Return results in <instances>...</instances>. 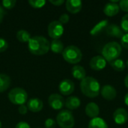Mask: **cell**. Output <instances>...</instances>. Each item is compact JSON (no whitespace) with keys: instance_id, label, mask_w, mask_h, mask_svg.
Here are the masks:
<instances>
[{"instance_id":"cell-1","label":"cell","mask_w":128,"mask_h":128,"mask_svg":"<svg viewBox=\"0 0 128 128\" xmlns=\"http://www.w3.org/2000/svg\"><path fill=\"white\" fill-rule=\"evenodd\" d=\"M29 52L35 56H43L48 52L50 49V41L43 36H34L31 38L28 42Z\"/></svg>"},{"instance_id":"cell-2","label":"cell","mask_w":128,"mask_h":128,"mask_svg":"<svg viewBox=\"0 0 128 128\" xmlns=\"http://www.w3.org/2000/svg\"><path fill=\"white\" fill-rule=\"evenodd\" d=\"M80 89L85 96L89 98H94L100 92V85L95 78L86 76L80 82Z\"/></svg>"},{"instance_id":"cell-3","label":"cell","mask_w":128,"mask_h":128,"mask_svg":"<svg viewBox=\"0 0 128 128\" xmlns=\"http://www.w3.org/2000/svg\"><path fill=\"white\" fill-rule=\"evenodd\" d=\"M122 46L116 42H109L107 43L102 50V56L106 59V62H109L110 63L117 58L120 56L122 53Z\"/></svg>"},{"instance_id":"cell-4","label":"cell","mask_w":128,"mask_h":128,"mask_svg":"<svg viewBox=\"0 0 128 128\" xmlns=\"http://www.w3.org/2000/svg\"><path fill=\"white\" fill-rule=\"evenodd\" d=\"M63 58L70 64H77L82 58V53L76 46L70 45L64 49L62 52Z\"/></svg>"},{"instance_id":"cell-5","label":"cell","mask_w":128,"mask_h":128,"mask_svg":"<svg viewBox=\"0 0 128 128\" xmlns=\"http://www.w3.org/2000/svg\"><path fill=\"white\" fill-rule=\"evenodd\" d=\"M56 122L62 128H73L75 124L74 115L68 110H62L56 116Z\"/></svg>"},{"instance_id":"cell-6","label":"cell","mask_w":128,"mask_h":128,"mask_svg":"<svg viewBox=\"0 0 128 128\" xmlns=\"http://www.w3.org/2000/svg\"><path fill=\"white\" fill-rule=\"evenodd\" d=\"M9 100L15 105H24L28 100V94L22 88H14L8 93Z\"/></svg>"},{"instance_id":"cell-7","label":"cell","mask_w":128,"mask_h":128,"mask_svg":"<svg viewBox=\"0 0 128 128\" xmlns=\"http://www.w3.org/2000/svg\"><path fill=\"white\" fill-rule=\"evenodd\" d=\"M47 32L50 38L53 40H58L64 33V26L58 20H54L48 25Z\"/></svg>"},{"instance_id":"cell-8","label":"cell","mask_w":128,"mask_h":128,"mask_svg":"<svg viewBox=\"0 0 128 128\" xmlns=\"http://www.w3.org/2000/svg\"><path fill=\"white\" fill-rule=\"evenodd\" d=\"M48 103L52 109L55 110H62L65 106V100L58 94H52L48 98Z\"/></svg>"},{"instance_id":"cell-9","label":"cell","mask_w":128,"mask_h":128,"mask_svg":"<svg viewBox=\"0 0 128 128\" xmlns=\"http://www.w3.org/2000/svg\"><path fill=\"white\" fill-rule=\"evenodd\" d=\"M75 88L74 83L72 80L69 79L63 80L58 86V90L60 93L63 95H70L71 94Z\"/></svg>"},{"instance_id":"cell-10","label":"cell","mask_w":128,"mask_h":128,"mask_svg":"<svg viewBox=\"0 0 128 128\" xmlns=\"http://www.w3.org/2000/svg\"><path fill=\"white\" fill-rule=\"evenodd\" d=\"M89 65L94 70H102L106 66V61L102 56H96L91 58Z\"/></svg>"},{"instance_id":"cell-11","label":"cell","mask_w":128,"mask_h":128,"mask_svg":"<svg viewBox=\"0 0 128 128\" xmlns=\"http://www.w3.org/2000/svg\"><path fill=\"white\" fill-rule=\"evenodd\" d=\"M114 122L117 124H124L128 120V111L124 108L117 109L113 113Z\"/></svg>"},{"instance_id":"cell-12","label":"cell","mask_w":128,"mask_h":128,"mask_svg":"<svg viewBox=\"0 0 128 128\" xmlns=\"http://www.w3.org/2000/svg\"><path fill=\"white\" fill-rule=\"evenodd\" d=\"M118 2V1H111L106 4L104 8V13L108 16H114L117 15L120 10Z\"/></svg>"},{"instance_id":"cell-13","label":"cell","mask_w":128,"mask_h":128,"mask_svg":"<svg viewBox=\"0 0 128 128\" xmlns=\"http://www.w3.org/2000/svg\"><path fill=\"white\" fill-rule=\"evenodd\" d=\"M100 94L103 98L107 100H112L117 96V92L116 88L110 85H106L103 86V88L100 89Z\"/></svg>"},{"instance_id":"cell-14","label":"cell","mask_w":128,"mask_h":128,"mask_svg":"<svg viewBox=\"0 0 128 128\" xmlns=\"http://www.w3.org/2000/svg\"><path fill=\"white\" fill-rule=\"evenodd\" d=\"M106 32L109 36L116 38H120V39L124 34L122 28L114 23L109 24L108 26L106 28Z\"/></svg>"},{"instance_id":"cell-15","label":"cell","mask_w":128,"mask_h":128,"mask_svg":"<svg viewBox=\"0 0 128 128\" xmlns=\"http://www.w3.org/2000/svg\"><path fill=\"white\" fill-rule=\"evenodd\" d=\"M44 106V103L41 100L38 98H32L27 102L28 110H30L33 112H38L42 110Z\"/></svg>"},{"instance_id":"cell-16","label":"cell","mask_w":128,"mask_h":128,"mask_svg":"<svg viewBox=\"0 0 128 128\" xmlns=\"http://www.w3.org/2000/svg\"><path fill=\"white\" fill-rule=\"evenodd\" d=\"M82 7V2L80 0H68L66 2V9L71 14L79 13Z\"/></svg>"},{"instance_id":"cell-17","label":"cell","mask_w":128,"mask_h":128,"mask_svg":"<svg viewBox=\"0 0 128 128\" xmlns=\"http://www.w3.org/2000/svg\"><path fill=\"white\" fill-rule=\"evenodd\" d=\"M85 112L87 116L92 118H94L98 117L100 113V108L98 104L94 102H91L86 105Z\"/></svg>"},{"instance_id":"cell-18","label":"cell","mask_w":128,"mask_h":128,"mask_svg":"<svg viewBox=\"0 0 128 128\" xmlns=\"http://www.w3.org/2000/svg\"><path fill=\"white\" fill-rule=\"evenodd\" d=\"M81 105V100L76 96H70L65 100V106L68 110H74L78 109Z\"/></svg>"},{"instance_id":"cell-19","label":"cell","mask_w":128,"mask_h":128,"mask_svg":"<svg viewBox=\"0 0 128 128\" xmlns=\"http://www.w3.org/2000/svg\"><path fill=\"white\" fill-rule=\"evenodd\" d=\"M71 74H72V76L78 80L82 81L84 78L86 77V70L81 65L74 66L71 69Z\"/></svg>"},{"instance_id":"cell-20","label":"cell","mask_w":128,"mask_h":128,"mask_svg":"<svg viewBox=\"0 0 128 128\" xmlns=\"http://www.w3.org/2000/svg\"><path fill=\"white\" fill-rule=\"evenodd\" d=\"M109 25V21L107 20H101L99 22H98L90 31V34L92 36L97 35L99 33H100L104 28H106Z\"/></svg>"},{"instance_id":"cell-21","label":"cell","mask_w":128,"mask_h":128,"mask_svg":"<svg viewBox=\"0 0 128 128\" xmlns=\"http://www.w3.org/2000/svg\"><path fill=\"white\" fill-rule=\"evenodd\" d=\"M88 128H109L106 122L101 118H92L88 123Z\"/></svg>"},{"instance_id":"cell-22","label":"cell","mask_w":128,"mask_h":128,"mask_svg":"<svg viewBox=\"0 0 128 128\" xmlns=\"http://www.w3.org/2000/svg\"><path fill=\"white\" fill-rule=\"evenodd\" d=\"M10 78L4 74H0V93L5 92L10 86Z\"/></svg>"},{"instance_id":"cell-23","label":"cell","mask_w":128,"mask_h":128,"mask_svg":"<svg viewBox=\"0 0 128 128\" xmlns=\"http://www.w3.org/2000/svg\"><path fill=\"white\" fill-rule=\"evenodd\" d=\"M64 47L63 43L60 40H52L50 44V50L54 53H61L63 52Z\"/></svg>"},{"instance_id":"cell-24","label":"cell","mask_w":128,"mask_h":128,"mask_svg":"<svg viewBox=\"0 0 128 128\" xmlns=\"http://www.w3.org/2000/svg\"><path fill=\"white\" fill-rule=\"evenodd\" d=\"M16 39L21 43H26L31 39V34L28 32L21 29L16 32Z\"/></svg>"},{"instance_id":"cell-25","label":"cell","mask_w":128,"mask_h":128,"mask_svg":"<svg viewBox=\"0 0 128 128\" xmlns=\"http://www.w3.org/2000/svg\"><path fill=\"white\" fill-rule=\"evenodd\" d=\"M110 65L111 67L116 71L118 72H122L123 71L124 69H125V64L124 62V61L122 59H120V58H117L112 62H111L110 63Z\"/></svg>"},{"instance_id":"cell-26","label":"cell","mask_w":128,"mask_h":128,"mask_svg":"<svg viewBox=\"0 0 128 128\" xmlns=\"http://www.w3.org/2000/svg\"><path fill=\"white\" fill-rule=\"evenodd\" d=\"M28 4L34 8H41L46 4L45 0H28Z\"/></svg>"},{"instance_id":"cell-27","label":"cell","mask_w":128,"mask_h":128,"mask_svg":"<svg viewBox=\"0 0 128 128\" xmlns=\"http://www.w3.org/2000/svg\"><path fill=\"white\" fill-rule=\"evenodd\" d=\"M121 28L123 32L128 34V14H125L121 20Z\"/></svg>"},{"instance_id":"cell-28","label":"cell","mask_w":128,"mask_h":128,"mask_svg":"<svg viewBox=\"0 0 128 128\" xmlns=\"http://www.w3.org/2000/svg\"><path fill=\"white\" fill-rule=\"evenodd\" d=\"M2 6L6 9H12L16 4L15 0H3L2 2Z\"/></svg>"},{"instance_id":"cell-29","label":"cell","mask_w":128,"mask_h":128,"mask_svg":"<svg viewBox=\"0 0 128 128\" xmlns=\"http://www.w3.org/2000/svg\"><path fill=\"white\" fill-rule=\"evenodd\" d=\"M44 125H45V128H55L56 125V123L54 119L47 118L44 123Z\"/></svg>"},{"instance_id":"cell-30","label":"cell","mask_w":128,"mask_h":128,"mask_svg":"<svg viewBox=\"0 0 128 128\" xmlns=\"http://www.w3.org/2000/svg\"><path fill=\"white\" fill-rule=\"evenodd\" d=\"M121 46H123L124 49L128 50V34H124L122 38H121Z\"/></svg>"},{"instance_id":"cell-31","label":"cell","mask_w":128,"mask_h":128,"mask_svg":"<svg viewBox=\"0 0 128 128\" xmlns=\"http://www.w3.org/2000/svg\"><path fill=\"white\" fill-rule=\"evenodd\" d=\"M8 47V44L4 38H0V52H4Z\"/></svg>"},{"instance_id":"cell-32","label":"cell","mask_w":128,"mask_h":128,"mask_svg":"<svg viewBox=\"0 0 128 128\" xmlns=\"http://www.w3.org/2000/svg\"><path fill=\"white\" fill-rule=\"evenodd\" d=\"M69 20H70V16L68 14H62L60 16H59V19H58V22H60L62 25L63 24H66L69 22Z\"/></svg>"},{"instance_id":"cell-33","label":"cell","mask_w":128,"mask_h":128,"mask_svg":"<svg viewBox=\"0 0 128 128\" xmlns=\"http://www.w3.org/2000/svg\"><path fill=\"white\" fill-rule=\"evenodd\" d=\"M119 8L125 12H128V0H122L119 2Z\"/></svg>"},{"instance_id":"cell-34","label":"cell","mask_w":128,"mask_h":128,"mask_svg":"<svg viewBox=\"0 0 128 128\" xmlns=\"http://www.w3.org/2000/svg\"><path fill=\"white\" fill-rule=\"evenodd\" d=\"M18 112L21 115H26L28 112V108L25 105H20L18 108Z\"/></svg>"},{"instance_id":"cell-35","label":"cell","mask_w":128,"mask_h":128,"mask_svg":"<svg viewBox=\"0 0 128 128\" xmlns=\"http://www.w3.org/2000/svg\"><path fill=\"white\" fill-rule=\"evenodd\" d=\"M31 128L29 124L25 122H19L16 125V128Z\"/></svg>"},{"instance_id":"cell-36","label":"cell","mask_w":128,"mask_h":128,"mask_svg":"<svg viewBox=\"0 0 128 128\" xmlns=\"http://www.w3.org/2000/svg\"><path fill=\"white\" fill-rule=\"evenodd\" d=\"M50 2L51 4L56 5V6H60V5H62V4L64 3V0H54V1L53 0H50Z\"/></svg>"},{"instance_id":"cell-37","label":"cell","mask_w":128,"mask_h":128,"mask_svg":"<svg viewBox=\"0 0 128 128\" xmlns=\"http://www.w3.org/2000/svg\"><path fill=\"white\" fill-rule=\"evenodd\" d=\"M6 14V12L4 10V9L3 8V7L0 4V24L2 23L3 19H4V15Z\"/></svg>"},{"instance_id":"cell-38","label":"cell","mask_w":128,"mask_h":128,"mask_svg":"<svg viewBox=\"0 0 128 128\" xmlns=\"http://www.w3.org/2000/svg\"><path fill=\"white\" fill-rule=\"evenodd\" d=\"M124 100L125 104H126V105L128 106V92L126 94H125L124 98Z\"/></svg>"},{"instance_id":"cell-39","label":"cell","mask_w":128,"mask_h":128,"mask_svg":"<svg viewBox=\"0 0 128 128\" xmlns=\"http://www.w3.org/2000/svg\"><path fill=\"white\" fill-rule=\"evenodd\" d=\"M124 85H125V86L128 88V74L126 76V77L124 79Z\"/></svg>"},{"instance_id":"cell-40","label":"cell","mask_w":128,"mask_h":128,"mask_svg":"<svg viewBox=\"0 0 128 128\" xmlns=\"http://www.w3.org/2000/svg\"><path fill=\"white\" fill-rule=\"evenodd\" d=\"M126 66H127V68H128V61H127V62H126Z\"/></svg>"},{"instance_id":"cell-41","label":"cell","mask_w":128,"mask_h":128,"mask_svg":"<svg viewBox=\"0 0 128 128\" xmlns=\"http://www.w3.org/2000/svg\"><path fill=\"white\" fill-rule=\"evenodd\" d=\"M0 128H2V122H0Z\"/></svg>"},{"instance_id":"cell-42","label":"cell","mask_w":128,"mask_h":128,"mask_svg":"<svg viewBox=\"0 0 128 128\" xmlns=\"http://www.w3.org/2000/svg\"></svg>"},{"instance_id":"cell-43","label":"cell","mask_w":128,"mask_h":128,"mask_svg":"<svg viewBox=\"0 0 128 128\" xmlns=\"http://www.w3.org/2000/svg\"></svg>"}]
</instances>
